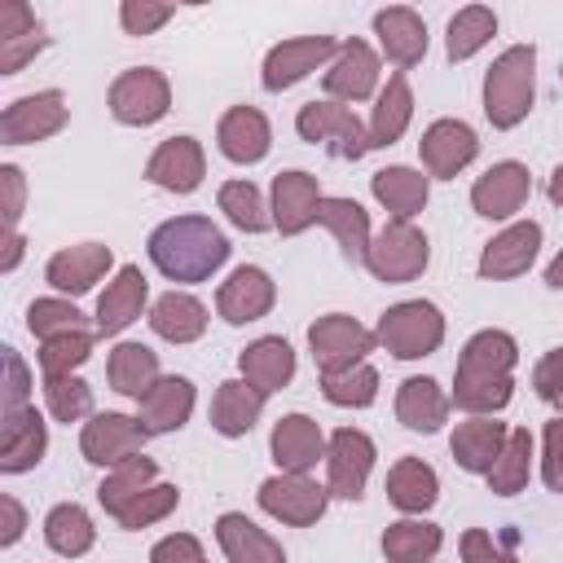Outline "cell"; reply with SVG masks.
Here are the masks:
<instances>
[{
	"mask_svg": "<svg viewBox=\"0 0 563 563\" xmlns=\"http://www.w3.org/2000/svg\"><path fill=\"white\" fill-rule=\"evenodd\" d=\"M515 361H519V343L506 330L471 334L453 369V405L475 418H493L497 409H506L515 396V378H510Z\"/></svg>",
	"mask_w": 563,
	"mask_h": 563,
	"instance_id": "obj_1",
	"label": "cell"
},
{
	"mask_svg": "<svg viewBox=\"0 0 563 563\" xmlns=\"http://www.w3.org/2000/svg\"><path fill=\"white\" fill-rule=\"evenodd\" d=\"M145 251L167 282H207L229 260V238L207 216H176L150 233Z\"/></svg>",
	"mask_w": 563,
	"mask_h": 563,
	"instance_id": "obj_2",
	"label": "cell"
},
{
	"mask_svg": "<svg viewBox=\"0 0 563 563\" xmlns=\"http://www.w3.org/2000/svg\"><path fill=\"white\" fill-rule=\"evenodd\" d=\"M532 70H537V48L532 44H510L484 75V114L493 128H519L532 110Z\"/></svg>",
	"mask_w": 563,
	"mask_h": 563,
	"instance_id": "obj_3",
	"label": "cell"
},
{
	"mask_svg": "<svg viewBox=\"0 0 563 563\" xmlns=\"http://www.w3.org/2000/svg\"><path fill=\"white\" fill-rule=\"evenodd\" d=\"M374 339L396 361H418V356H431L444 343V317L427 299H405V303H396V308H387L378 317Z\"/></svg>",
	"mask_w": 563,
	"mask_h": 563,
	"instance_id": "obj_4",
	"label": "cell"
},
{
	"mask_svg": "<svg viewBox=\"0 0 563 563\" xmlns=\"http://www.w3.org/2000/svg\"><path fill=\"white\" fill-rule=\"evenodd\" d=\"M431 251H427V233L413 224V220H387L374 238H369V251H365V268L387 282V286H400V282H413L422 277Z\"/></svg>",
	"mask_w": 563,
	"mask_h": 563,
	"instance_id": "obj_5",
	"label": "cell"
},
{
	"mask_svg": "<svg viewBox=\"0 0 563 563\" xmlns=\"http://www.w3.org/2000/svg\"><path fill=\"white\" fill-rule=\"evenodd\" d=\"M295 132L312 145H325L334 158H361L369 150V128L339 101H308L295 114Z\"/></svg>",
	"mask_w": 563,
	"mask_h": 563,
	"instance_id": "obj_6",
	"label": "cell"
},
{
	"mask_svg": "<svg viewBox=\"0 0 563 563\" xmlns=\"http://www.w3.org/2000/svg\"><path fill=\"white\" fill-rule=\"evenodd\" d=\"M374 343H378L374 330H365L347 312H330L308 325V347H312V361L321 374H343V369L361 365L374 352Z\"/></svg>",
	"mask_w": 563,
	"mask_h": 563,
	"instance_id": "obj_7",
	"label": "cell"
},
{
	"mask_svg": "<svg viewBox=\"0 0 563 563\" xmlns=\"http://www.w3.org/2000/svg\"><path fill=\"white\" fill-rule=\"evenodd\" d=\"M172 110V84L154 66H132L110 84V114L128 128H150Z\"/></svg>",
	"mask_w": 563,
	"mask_h": 563,
	"instance_id": "obj_8",
	"label": "cell"
},
{
	"mask_svg": "<svg viewBox=\"0 0 563 563\" xmlns=\"http://www.w3.org/2000/svg\"><path fill=\"white\" fill-rule=\"evenodd\" d=\"M70 119V106L57 88H44V92H31V97H18L4 106L0 114V141L4 145H35V141H48L53 132H62Z\"/></svg>",
	"mask_w": 563,
	"mask_h": 563,
	"instance_id": "obj_9",
	"label": "cell"
},
{
	"mask_svg": "<svg viewBox=\"0 0 563 563\" xmlns=\"http://www.w3.org/2000/svg\"><path fill=\"white\" fill-rule=\"evenodd\" d=\"M145 427L136 422V418H128V413H92L88 422H84V435H79V449H84V457L92 462V466H106V471H114V466H123V462H132V457H141V449H145Z\"/></svg>",
	"mask_w": 563,
	"mask_h": 563,
	"instance_id": "obj_10",
	"label": "cell"
},
{
	"mask_svg": "<svg viewBox=\"0 0 563 563\" xmlns=\"http://www.w3.org/2000/svg\"><path fill=\"white\" fill-rule=\"evenodd\" d=\"M374 440L356 427H339L330 435V449H325V488L330 497H343V501H356L365 493V479H369V466H374Z\"/></svg>",
	"mask_w": 563,
	"mask_h": 563,
	"instance_id": "obj_11",
	"label": "cell"
},
{
	"mask_svg": "<svg viewBox=\"0 0 563 563\" xmlns=\"http://www.w3.org/2000/svg\"><path fill=\"white\" fill-rule=\"evenodd\" d=\"M339 40L334 35H299V40H282V44H273L268 48V57H264V88L268 92H286V88H295L303 75H312L321 62H330V57H339Z\"/></svg>",
	"mask_w": 563,
	"mask_h": 563,
	"instance_id": "obj_12",
	"label": "cell"
},
{
	"mask_svg": "<svg viewBox=\"0 0 563 563\" xmlns=\"http://www.w3.org/2000/svg\"><path fill=\"white\" fill-rule=\"evenodd\" d=\"M325 501H330V488H321L317 479H308V475H273V479H264L260 484V506L273 515V519H282V523H290V528H308V523H317L321 515H325Z\"/></svg>",
	"mask_w": 563,
	"mask_h": 563,
	"instance_id": "obj_13",
	"label": "cell"
},
{
	"mask_svg": "<svg viewBox=\"0 0 563 563\" xmlns=\"http://www.w3.org/2000/svg\"><path fill=\"white\" fill-rule=\"evenodd\" d=\"M418 154H422L427 176L449 180V176H457V172L479 154V136H475V128L462 123V119H435V123L422 132Z\"/></svg>",
	"mask_w": 563,
	"mask_h": 563,
	"instance_id": "obj_14",
	"label": "cell"
},
{
	"mask_svg": "<svg viewBox=\"0 0 563 563\" xmlns=\"http://www.w3.org/2000/svg\"><path fill=\"white\" fill-rule=\"evenodd\" d=\"M532 194V176L523 163L506 158V163H493L475 185H471V207L484 216V220H510Z\"/></svg>",
	"mask_w": 563,
	"mask_h": 563,
	"instance_id": "obj_15",
	"label": "cell"
},
{
	"mask_svg": "<svg viewBox=\"0 0 563 563\" xmlns=\"http://www.w3.org/2000/svg\"><path fill=\"white\" fill-rule=\"evenodd\" d=\"M273 303H277V286H273V277H268L264 268H255V264L233 268L229 282L220 286V295H216V308H220V317H224L229 325L260 321V317H268Z\"/></svg>",
	"mask_w": 563,
	"mask_h": 563,
	"instance_id": "obj_16",
	"label": "cell"
},
{
	"mask_svg": "<svg viewBox=\"0 0 563 563\" xmlns=\"http://www.w3.org/2000/svg\"><path fill=\"white\" fill-rule=\"evenodd\" d=\"M268 449H273V462H277L286 475H308L317 462H325L330 440H325V431H321L308 413H286V418L273 427Z\"/></svg>",
	"mask_w": 563,
	"mask_h": 563,
	"instance_id": "obj_17",
	"label": "cell"
},
{
	"mask_svg": "<svg viewBox=\"0 0 563 563\" xmlns=\"http://www.w3.org/2000/svg\"><path fill=\"white\" fill-rule=\"evenodd\" d=\"M145 176L167 189V194H194L207 176V158H202V145L194 136H167L150 163H145Z\"/></svg>",
	"mask_w": 563,
	"mask_h": 563,
	"instance_id": "obj_18",
	"label": "cell"
},
{
	"mask_svg": "<svg viewBox=\"0 0 563 563\" xmlns=\"http://www.w3.org/2000/svg\"><path fill=\"white\" fill-rule=\"evenodd\" d=\"M194 413V383L180 374L158 378L141 400H136V422L145 427V435H172L189 422Z\"/></svg>",
	"mask_w": 563,
	"mask_h": 563,
	"instance_id": "obj_19",
	"label": "cell"
},
{
	"mask_svg": "<svg viewBox=\"0 0 563 563\" xmlns=\"http://www.w3.org/2000/svg\"><path fill=\"white\" fill-rule=\"evenodd\" d=\"M374 35H378L387 62H391L400 75H405L409 66H418L422 53H427V22H422L409 4L378 9V13H374Z\"/></svg>",
	"mask_w": 563,
	"mask_h": 563,
	"instance_id": "obj_20",
	"label": "cell"
},
{
	"mask_svg": "<svg viewBox=\"0 0 563 563\" xmlns=\"http://www.w3.org/2000/svg\"><path fill=\"white\" fill-rule=\"evenodd\" d=\"M317 207H321V185L312 172L295 167V172H282L273 180V229H282L286 238L317 224Z\"/></svg>",
	"mask_w": 563,
	"mask_h": 563,
	"instance_id": "obj_21",
	"label": "cell"
},
{
	"mask_svg": "<svg viewBox=\"0 0 563 563\" xmlns=\"http://www.w3.org/2000/svg\"><path fill=\"white\" fill-rule=\"evenodd\" d=\"M537 246H541V224H537V220H519V224L501 229V233L484 246V255H479V277L506 282V277L528 273V264L537 260Z\"/></svg>",
	"mask_w": 563,
	"mask_h": 563,
	"instance_id": "obj_22",
	"label": "cell"
},
{
	"mask_svg": "<svg viewBox=\"0 0 563 563\" xmlns=\"http://www.w3.org/2000/svg\"><path fill=\"white\" fill-rule=\"evenodd\" d=\"M0 471L4 475H22V471H31L40 457H44V449H48V427H44V418L35 413V405H26V409H18V413H0Z\"/></svg>",
	"mask_w": 563,
	"mask_h": 563,
	"instance_id": "obj_23",
	"label": "cell"
},
{
	"mask_svg": "<svg viewBox=\"0 0 563 563\" xmlns=\"http://www.w3.org/2000/svg\"><path fill=\"white\" fill-rule=\"evenodd\" d=\"M321 84H325L330 101H365L378 88V53L365 40H347Z\"/></svg>",
	"mask_w": 563,
	"mask_h": 563,
	"instance_id": "obj_24",
	"label": "cell"
},
{
	"mask_svg": "<svg viewBox=\"0 0 563 563\" xmlns=\"http://www.w3.org/2000/svg\"><path fill=\"white\" fill-rule=\"evenodd\" d=\"M216 141H220V154L229 163H260L273 145V128L264 119V110L255 106H233L220 114V128H216Z\"/></svg>",
	"mask_w": 563,
	"mask_h": 563,
	"instance_id": "obj_25",
	"label": "cell"
},
{
	"mask_svg": "<svg viewBox=\"0 0 563 563\" xmlns=\"http://www.w3.org/2000/svg\"><path fill=\"white\" fill-rule=\"evenodd\" d=\"M145 299H150V282L136 264H123L114 273V282L106 286V295L97 299V334H119L128 330L141 312H145Z\"/></svg>",
	"mask_w": 563,
	"mask_h": 563,
	"instance_id": "obj_26",
	"label": "cell"
},
{
	"mask_svg": "<svg viewBox=\"0 0 563 563\" xmlns=\"http://www.w3.org/2000/svg\"><path fill=\"white\" fill-rule=\"evenodd\" d=\"M238 369H242V378H246L260 396H273V391H282V387L295 378V352H290V343H286L282 334H264V339H255L251 347H242Z\"/></svg>",
	"mask_w": 563,
	"mask_h": 563,
	"instance_id": "obj_27",
	"label": "cell"
},
{
	"mask_svg": "<svg viewBox=\"0 0 563 563\" xmlns=\"http://www.w3.org/2000/svg\"><path fill=\"white\" fill-rule=\"evenodd\" d=\"M110 264H114L110 246H101V242H79V246L57 251V255L48 260L44 277H48V286H57V290H66V295H84V290H92V282L106 277Z\"/></svg>",
	"mask_w": 563,
	"mask_h": 563,
	"instance_id": "obj_28",
	"label": "cell"
},
{
	"mask_svg": "<svg viewBox=\"0 0 563 563\" xmlns=\"http://www.w3.org/2000/svg\"><path fill=\"white\" fill-rule=\"evenodd\" d=\"M506 440H510V427H506V422H497V418H471V422H457L449 449H453V462H457L462 471L488 475L493 462L501 457Z\"/></svg>",
	"mask_w": 563,
	"mask_h": 563,
	"instance_id": "obj_29",
	"label": "cell"
},
{
	"mask_svg": "<svg viewBox=\"0 0 563 563\" xmlns=\"http://www.w3.org/2000/svg\"><path fill=\"white\" fill-rule=\"evenodd\" d=\"M216 541H220V550H224L229 563H286V550L260 523H251L238 510H229V515L216 519Z\"/></svg>",
	"mask_w": 563,
	"mask_h": 563,
	"instance_id": "obj_30",
	"label": "cell"
},
{
	"mask_svg": "<svg viewBox=\"0 0 563 563\" xmlns=\"http://www.w3.org/2000/svg\"><path fill=\"white\" fill-rule=\"evenodd\" d=\"M317 224H325L343 251L347 264H365V251H369V216L361 202L352 198H321L317 207Z\"/></svg>",
	"mask_w": 563,
	"mask_h": 563,
	"instance_id": "obj_31",
	"label": "cell"
},
{
	"mask_svg": "<svg viewBox=\"0 0 563 563\" xmlns=\"http://www.w3.org/2000/svg\"><path fill=\"white\" fill-rule=\"evenodd\" d=\"M150 330L167 343H194L207 330V308L185 290H167L150 308Z\"/></svg>",
	"mask_w": 563,
	"mask_h": 563,
	"instance_id": "obj_32",
	"label": "cell"
},
{
	"mask_svg": "<svg viewBox=\"0 0 563 563\" xmlns=\"http://www.w3.org/2000/svg\"><path fill=\"white\" fill-rule=\"evenodd\" d=\"M409 119H413V92H409V79L396 70V75H387V88L378 92V106H374V114L365 123L369 128V150L396 145L405 136Z\"/></svg>",
	"mask_w": 563,
	"mask_h": 563,
	"instance_id": "obj_33",
	"label": "cell"
},
{
	"mask_svg": "<svg viewBox=\"0 0 563 563\" xmlns=\"http://www.w3.org/2000/svg\"><path fill=\"white\" fill-rule=\"evenodd\" d=\"M396 418L409 427V431H440L444 418H449V396L440 391L435 378H405L400 391H396Z\"/></svg>",
	"mask_w": 563,
	"mask_h": 563,
	"instance_id": "obj_34",
	"label": "cell"
},
{
	"mask_svg": "<svg viewBox=\"0 0 563 563\" xmlns=\"http://www.w3.org/2000/svg\"><path fill=\"white\" fill-rule=\"evenodd\" d=\"M260 409H264V396L246 383V378H229L216 387V400H211V427L229 440L246 435L255 422H260Z\"/></svg>",
	"mask_w": 563,
	"mask_h": 563,
	"instance_id": "obj_35",
	"label": "cell"
},
{
	"mask_svg": "<svg viewBox=\"0 0 563 563\" xmlns=\"http://www.w3.org/2000/svg\"><path fill=\"white\" fill-rule=\"evenodd\" d=\"M440 497V479L435 471L422 462V457H400L391 471H387V501L405 515H422L431 510Z\"/></svg>",
	"mask_w": 563,
	"mask_h": 563,
	"instance_id": "obj_36",
	"label": "cell"
},
{
	"mask_svg": "<svg viewBox=\"0 0 563 563\" xmlns=\"http://www.w3.org/2000/svg\"><path fill=\"white\" fill-rule=\"evenodd\" d=\"M369 189L374 198L391 211V220H413L422 207H427V176L413 172V167H383L369 176Z\"/></svg>",
	"mask_w": 563,
	"mask_h": 563,
	"instance_id": "obj_37",
	"label": "cell"
},
{
	"mask_svg": "<svg viewBox=\"0 0 563 563\" xmlns=\"http://www.w3.org/2000/svg\"><path fill=\"white\" fill-rule=\"evenodd\" d=\"M106 378L119 396H132L141 400L163 374H158V352H150L145 343H119L106 361Z\"/></svg>",
	"mask_w": 563,
	"mask_h": 563,
	"instance_id": "obj_38",
	"label": "cell"
},
{
	"mask_svg": "<svg viewBox=\"0 0 563 563\" xmlns=\"http://www.w3.org/2000/svg\"><path fill=\"white\" fill-rule=\"evenodd\" d=\"M444 545V532L427 519H396L383 532V554L387 563H431Z\"/></svg>",
	"mask_w": 563,
	"mask_h": 563,
	"instance_id": "obj_39",
	"label": "cell"
},
{
	"mask_svg": "<svg viewBox=\"0 0 563 563\" xmlns=\"http://www.w3.org/2000/svg\"><path fill=\"white\" fill-rule=\"evenodd\" d=\"M44 541H48L53 554H62V559H79V554L92 550L97 528H92V519H88L84 506L62 501V506H53L48 519H44Z\"/></svg>",
	"mask_w": 563,
	"mask_h": 563,
	"instance_id": "obj_40",
	"label": "cell"
},
{
	"mask_svg": "<svg viewBox=\"0 0 563 563\" xmlns=\"http://www.w3.org/2000/svg\"><path fill=\"white\" fill-rule=\"evenodd\" d=\"M154 475H158V466H154V457H132V462H123V466H114L106 479H101V488H97V501H101V510L106 515H123L145 488H154Z\"/></svg>",
	"mask_w": 563,
	"mask_h": 563,
	"instance_id": "obj_41",
	"label": "cell"
},
{
	"mask_svg": "<svg viewBox=\"0 0 563 563\" xmlns=\"http://www.w3.org/2000/svg\"><path fill=\"white\" fill-rule=\"evenodd\" d=\"M528 475H532V435H528V427H510V440L484 479L497 497H515V493H523Z\"/></svg>",
	"mask_w": 563,
	"mask_h": 563,
	"instance_id": "obj_42",
	"label": "cell"
},
{
	"mask_svg": "<svg viewBox=\"0 0 563 563\" xmlns=\"http://www.w3.org/2000/svg\"><path fill=\"white\" fill-rule=\"evenodd\" d=\"M493 31H497V13L493 9H484V4L457 9L453 22H449V57L453 62H466L471 53H479L493 40Z\"/></svg>",
	"mask_w": 563,
	"mask_h": 563,
	"instance_id": "obj_43",
	"label": "cell"
},
{
	"mask_svg": "<svg viewBox=\"0 0 563 563\" xmlns=\"http://www.w3.org/2000/svg\"><path fill=\"white\" fill-rule=\"evenodd\" d=\"M321 396L330 405H339V409H365L378 396V369L361 361V365H352L343 374H321Z\"/></svg>",
	"mask_w": 563,
	"mask_h": 563,
	"instance_id": "obj_44",
	"label": "cell"
},
{
	"mask_svg": "<svg viewBox=\"0 0 563 563\" xmlns=\"http://www.w3.org/2000/svg\"><path fill=\"white\" fill-rule=\"evenodd\" d=\"M220 211L242 229V233H264L273 224V211L264 207L260 189L251 180H229L220 185Z\"/></svg>",
	"mask_w": 563,
	"mask_h": 563,
	"instance_id": "obj_45",
	"label": "cell"
},
{
	"mask_svg": "<svg viewBox=\"0 0 563 563\" xmlns=\"http://www.w3.org/2000/svg\"><path fill=\"white\" fill-rule=\"evenodd\" d=\"M92 356V330H70L57 339H44L40 347V369L44 378H66L70 369H79Z\"/></svg>",
	"mask_w": 563,
	"mask_h": 563,
	"instance_id": "obj_46",
	"label": "cell"
},
{
	"mask_svg": "<svg viewBox=\"0 0 563 563\" xmlns=\"http://www.w3.org/2000/svg\"><path fill=\"white\" fill-rule=\"evenodd\" d=\"M26 330L44 343V339H57V334H70V330H88L84 325V312L66 299H35L26 308Z\"/></svg>",
	"mask_w": 563,
	"mask_h": 563,
	"instance_id": "obj_47",
	"label": "cell"
},
{
	"mask_svg": "<svg viewBox=\"0 0 563 563\" xmlns=\"http://www.w3.org/2000/svg\"><path fill=\"white\" fill-rule=\"evenodd\" d=\"M44 396H48V413L57 422H79L92 413V387L75 374L66 378H44Z\"/></svg>",
	"mask_w": 563,
	"mask_h": 563,
	"instance_id": "obj_48",
	"label": "cell"
},
{
	"mask_svg": "<svg viewBox=\"0 0 563 563\" xmlns=\"http://www.w3.org/2000/svg\"><path fill=\"white\" fill-rule=\"evenodd\" d=\"M176 501H180V493H176V484H154V488H145L123 515H119V528H128V532H136V528H150V523H158V519H167L172 510H176Z\"/></svg>",
	"mask_w": 563,
	"mask_h": 563,
	"instance_id": "obj_49",
	"label": "cell"
},
{
	"mask_svg": "<svg viewBox=\"0 0 563 563\" xmlns=\"http://www.w3.org/2000/svg\"><path fill=\"white\" fill-rule=\"evenodd\" d=\"M515 532H506L501 541L484 528H466L462 532V563H519L515 559Z\"/></svg>",
	"mask_w": 563,
	"mask_h": 563,
	"instance_id": "obj_50",
	"label": "cell"
},
{
	"mask_svg": "<svg viewBox=\"0 0 563 563\" xmlns=\"http://www.w3.org/2000/svg\"><path fill=\"white\" fill-rule=\"evenodd\" d=\"M172 13H176V4H154V0H123V4H119V22H123L128 35H150V31H158Z\"/></svg>",
	"mask_w": 563,
	"mask_h": 563,
	"instance_id": "obj_51",
	"label": "cell"
},
{
	"mask_svg": "<svg viewBox=\"0 0 563 563\" xmlns=\"http://www.w3.org/2000/svg\"><path fill=\"white\" fill-rule=\"evenodd\" d=\"M541 479H545L550 493H563V418L545 422V435H541Z\"/></svg>",
	"mask_w": 563,
	"mask_h": 563,
	"instance_id": "obj_52",
	"label": "cell"
},
{
	"mask_svg": "<svg viewBox=\"0 0 563 563\" xmlns=\"http://www.w3.org/2000/svg\"><path fill=\"white\" fill-rule=\"evenodd\" d=\"M532 387H537V396H541L545 405H559V409H563V347H550V352L537 361Z\"/></svg>",
	"mask_w": 563,
	"mask_h": 563,
	"instance_id": "obj_53",
	"label": "cell"
},
{
	"mask_svg": "<svg viewBox=\"0 0 563 563\" xmlns=\"http://www.w3.org/2000/svg\"><path fill=\"white\" fill-rule=\"evenodd\" d=\"M31 405V378L13 347H4V413H18Z\"/></svg>",
	"mask_w": 563,
	"mask_h": 563,
	"instance_id": "obj_54",
	"label": "cell"
},
{
	"mask_svg": "<svg viewBox=\"0 0 563 563\" xmlns=\"http://www.w3.org/2000/svg\"><path fill=\"white\" fill-rule=\"evenodd\" d=\"M48 44V35H44V26L40 31H31V35H18V40H0V75H18L40 48Z\"/></svg>",
	"mask_w": 563,
	"mask_h": 563,
	"instance_id": "obj_55",
	"label": "cell"
},
{
	"mask_svg": "<svg viewBox=\"0 0 563 563\" xmlns=\"http://www.w3.org/2000/svg\"><path fill=\"white\" fill-rule=\"evenodd\" d=\"M194 559H202V545L189 532H172L150 550V563H194Z\"/></svg>",
	"mask_w": 563,
	"mask_h": 563,
	"instance_id": "obj_56",
	"label": "cell"
},
{
	"mask_svg": "<svg viewBox=\"0 0 563 563\" xmlns=\"http://www.w3.org/2000/svg\"><path fill=\"white\" fill-rule=\"evenodd\" d=\"M0 185H4V238H9V233H18V216H22V167L4 163Z\"/></svg>",
	"mask_w": 563,
	"mask_h": 563,
	"instance_id": "obj_57",
	"label": "cell"
},
{
	"mask_svg": "<svg viewBox=\"0 0 563 563\" xmlns=\"http://www.w3.org/2000/svg\"><path fill=\"white\" fill-rule=\"evenodd\" d=\"M31 31H40V22L22 0L0 4V40H18V35H31Z\"/></svg>",
	"mask_w": 563,
	"mask_h": 563,
	"instance_id": "obj_58",
	"label": "cell"
},
{
	"mask_svg": "<svg viewBox=\"0 0 563 563\" xmlns=\"http://www.w3.org/2000/svg\"><path fill=\"white\" fill-rule=\"evenodd\" d=\"M0 515H4V528H0V545H13L18 537H22V528H26V510H22V501L18 497H0Z\"/></svg>",
	"mask_w": 563,
	"mask_h": 563,
	"instance_id": "obj_59",
	"label": "cell"
},
{
	"mask_svg": "<svg viewBox=\"0 0 563 563\" xmlns=\"http://www.w3.org/2000/svg\"><path fill=\"white\" fill-rule=\"evenodd\" d=\"M22 246H26V242H22V233H9V238H4V260H0V268H4V273H13V268H18Z\"/></svg>",
	"mask_w": 563,
	"mask_h": 563,
	"instance_id": "obj_60",
	"label": "cell"
},
{
	"mask_svg": "<svg viewBox=\"0 0 563 563\" xmlns=\"http://www.w3.org/2000/svg\"><path fill=\"white\" fill-rule=\"evenodd\" d=\"M545 286H554V290H563V251L545 264Z\"/></svg>",
	"mask_w": 563,
	"mask_h": 563,
	"instance_id": "obj_61",
	"label": "cell"
},
{
	"mask_svg": "<svg viewBox=\"0 0 563 563\" xmlns=\"http://www.w3.org/2000/svg\"><path fill=\"white\" fill-rule=\"evenodd\" d=\"M545 194H550V202H559V207H563V167H554V176H550V189H545Z\"/></svg>",
	"mask_w": 563,
	"mask_h": 563,
	"instance_id": "obj_62",
	"label": "cell"
},
{
	"mask_svg": "<svg viewBox=\"0 0 563 563\" xmlns=\"http://www.w3.org/2000/svg\"><path fill=\"white\" fill-rule=\"evenodd\" d=\"M194 563H207V559H194Z\"/></svg>",
	"mask_w": 563,
	"mask_h": 563,
	"instance_id": "obj_63",
	"label": "cell"
},
{
	"mask_svg": "<svg viewBox=\"0 0 563 563\" xmlns=\"http://www.w3.org/2000/svg\"><path fill=\"white\" fill-rule=\"evenodd\" d=\"M559 75H563V66H559Z\"/></svg>",
	"mask_w": 563,
	"mask_h": 563,
	"instance_id": "obj_64",
	"label": "cell"
}]
</instances>
